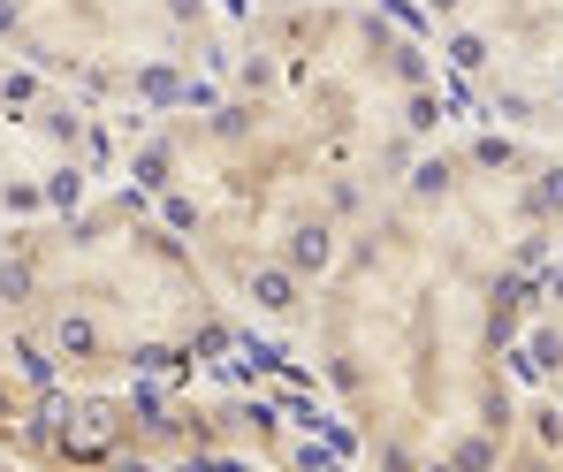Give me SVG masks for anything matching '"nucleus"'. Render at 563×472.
I'll return each mask as SVG.
<instances>
[{
	"instance_id": "1",
	"label": "nucleus",
	"mask_w": 563,
	"mask_h": 472,
	"mask_svg": "<svg viewBox=\"0 0 563 472\" xmlns=\"http://www.w3.org/2000/svg\"><path fill=\"white\" fill-rule=\"evenodd\" d=\"M457 99L396 0H244L229 69L130 138L122 176L289 359L351 237L450 130Z\"/></svg>"
},
{
	"instance_id": "2",
	"label": "nucleus",
	"mask_w": 563,
	"mask_h": 472,
	"mask_svg": "<svg viewBox=\"0 0 563 472\" xmlns=\"http://www.w3.org/2000/svg\"><path fill=\"white\" fill-rule=\"evenodd\" d=\"M563 244V153L457 122L320 283L289 359L366 472H495L518 442V320Z\"/></svg>"
},
{
	"instance_id": "3",
	"label": "nucleus",
	"mask_w": 563,
	"mask_h": 472,
	"mask_svg": "<svg viewBox=\"0 0 563 472\" xmlns=\"http://www.w3.org/2000/svg\"><path fill=\"white\" fill-rule=\"evenodd\" d=\"M260 343L168 213L130 184L0 237V374L46 396H130Z\"/></svg>"
},
{
	"instance_id": "4",
	"label": "nucleus",
	"mask_w": 563,
	"mask_h": 472,
	"mask_svg": "<svg viewBox=\"0 0 563 472\" xmlns=\"http://www.w3.org/2000/svg\"><path fill=\"white\" fill-rule=\"evenodd\" d=\"M244 0H0V54L122 138L229 69Z\"/></svg>"
},
{
	"instance_id": "5",
	"label": "nucleus",
	"mask_w": 563,
	"mask_h": 472,
	"mask_svg": "<svg viewBox=\"0 0 563 472\" xmlns=\"http://www.w3.org/2000/svg\"><path fill=\"white\" fill-rule=\"evenodd\" d=\"M457 114L563 153V0H404Z\"/></svg>"
},
{
	"instance_id": "6",
	"label": "nucleus",
	"mask_w": 563,
	"mask_h": 472,
	"mask_svg": "<svg viewBox=\"0 0 563 472\" xmlns=\"http://www.w3.org/2000/svg\"><path fill=\"white\" fill-rule=\"evenodd\" d=\"M130 138L0 54V237L122 176Z\"/></svg>"
},
{
	"instance_id": "7",
	"label": "nucleus",
	"mask_w": 563,
	"mask_h": 472,
	"mask_svg": "<svg viewBox=\"0 0 563 472\" xmlns=\"http://www.w3.org/2000/svg\"><path fill=\"white\" fill-rule=\"evenodd\" d=\"M518 388L563 419V244L549 252V267L533 275L526 320H518Z\"/></svg>"
},
{
	"instance_id": "8",
	"label": "nucleus",
	"mask_w": 563,
	"mask_h": 472,
	"mask_svg": "<svg viewBox=\"0 0 563 472\" xmlns=\"http://www.w3.org/2000/svg\"><path fill=\"white\" fill-rule=\"evenodd\" d=\"M0 472H15V465H8V458H0Z\"/></svg>"
},
{
	"instance_id": "9",
	"label": "nucleus",
	"mask_w": 563,
	"mask_h": 472,
	"mask_svg": "<svg viewBox=\"0 0 563 472\" xmlns=\"http://www.w3.org/2000/svg\"><path fill=\"white\" fill-rule=\"evenodd\" d=\"M396 8H404V0H396Z\"/></svg>"
}]
</instances>
